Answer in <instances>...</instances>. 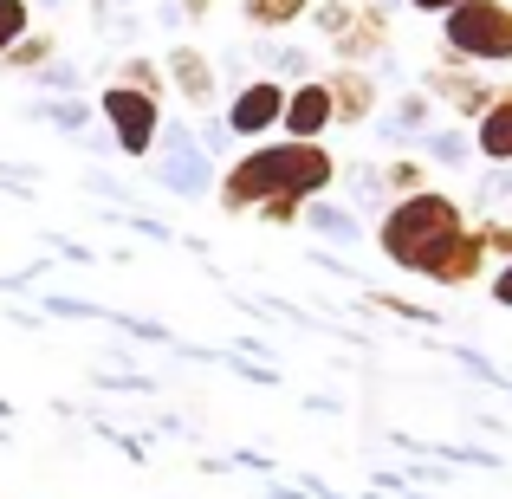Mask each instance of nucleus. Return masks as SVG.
Returning <instances> with one entry per match:
<instances>
[{
	"label": "nucleus",
	"instance_id": "14",
	"mask_svg": "<svg viewBox=\"0 0 512 499\" xmlns=\"http://www.w3.org/2000/svg\"><path fill=\"white\" fill-rule=\"evenodd\" d=\"M435 124V104H428V91L422 85H409V91H396V104H389V117H383V143H415L422 130Z\"/></svg>",
	"mask_w": 512,
	"mask_h": 499
},
{
	"label": "nucleus",
	"instance_id": "13",
	"mask_svg": "<svg viewBox=\"0 0 512 499\" xmlns=\"http://www.w3.org/2000/svg\"><path fill=\"white\" fill-rule=\"evenodd\" d=\"M474 156L493 169H512V91H500L487 104V117L474 124Z\"/></svg>",
	"mask_w": 512,
	"mask_h": 499
},
{
	"label": "nucleus",
	"instance_id": "28",
	"mask_svg": "<svg viewBox=\"0 0 512 499\" xmlns=\"http://www.w3.org/2000/svg\"><path fill=\"white\" fill-rule=\"evenodd\" d=\"M480 240H487V260H512V221H480Z\"/></svg>",
	"mask_w": 512,
	"mask_h": 499
},
{
	"label": "nucleus",
	"instance_id": "4",
	"mask_svg": "<svg viewBox=\"0 0 512 499\" xmlns=\"http://www.w3.org/2000/svg\"><path fill=\"white\" fill-rule=\"evenodd\" d=\"M98 124H104V137H111L117 156L143 163V156L156 150V137H163V98H143V91H130V85H104L98 91Z\"/></svg>",
	"mask_w": 512,
	"mask_h": 499
},
{
	"label": "nucleus",
	"instance_id": "22",
	"mask_svg": "<svg viewBox=\"0 0 512 499\" xmlns=\"http://www.w3.org/2000/svg\"><path fill=\"white\" fill-rule=\"evenodd\" d=\"M39 117H46V124H59V130H78V137H85V130H91V98H52Z\"/></svg>",
	"mask_w": 512,
	"mask_h": 499
},
{
	"label": "nucleus",
	"instance_id": "27",
	"mask_svg": "<svg viewBox=\"0 0 512 499\" xmlns=\"http://www.w3.org/2000/svg\"><path fill=\"white\" fill-rule=\"evenodd\" d=\"M350 208H389V195H383V169H357V188H350Z\"/></svg>",
	"mask_w": 512,
	"mask_h": 499
},
{
	"label": "nucleus",
	"instance_id": "12",
	"mask_svg": "<svg viewBox=\"0 0 512 499\" xmlns=\"http://www.w3.org/2000/svg\"><path fill=\"white\" fill-rule=\"evenodd\" d=\"M279 130H286L292 143H325V130H338V111H331L325 78L286 85V111H279Z\"/></svg>",
	"mask_w": 512,
	"mask_h": 499
},
{
	"label": "nucleus",
	"instance_id": "24",
	"mask_svg": "<svg viewBox=\"0 0 512 499\" xmlns=\"http://www.w3.org/2000/svg\"><path fill=\"white\" fill-rule=\"evenodd\" d=\"M350 7H357V0H312V13H305V20H312L325 39H338L344 26H350Z\"/></svg>",
	"mask_w": 512,
	"mask_h": 499
},
{
	"label": "nucleus",
	"instance_id": "2",
	"mask_svg": "<svg viewBox=\"0 0 512 499\" xmlns=\"http://www.w3.org/2000/svg\"><path fill=\"white\" fill-rule=\"evenodd\" d=\"M454 227H467V208L454 201V188H422V195H402L383 208V221H376V253H383L389 266H402V273H415V266L435 253L441 234H454Z\"/></svg>",
	"mask_w": 512,
	"mask_h": 499
},
{
	"label": "nucleus",
	"instance_id": "20",
	"mask_svg": "<svg viewBox=\"0 0 512 499\" xmlns=\"http://www.w3.org/2000/svg\"><path fill=\"white\" fill-rule=\"evenodd\" d=\"M111 85H130V91H143V98H163V91H169V72H163V59H150V52H130V59L117 65Z\"/></svg>",
	"mask_w": 512,
	"mask_h": 499
},
{
	"label": "nucleus",
	"instance_id": "19",
	"mask_svg": "<svg viewBox=\"0 0 512 499\" xmlns=\"http://www.w3.org/2000/svg\"><path fill=\"white\" fill-rule=\"evenodd\" d=\"M260 59L273 65L279 85H292V78H299V85H305V78H318V59H312V52H305V46H286V39H273V33H266Z\"/></svg>",
	"mask_w": 512,
	"mask_h": 499
},
{
	"label": "nucleus",
	"instance_id": "29",
	"mask_svg": "<svg viewBox=\"0 0 512 499\" xmlns=\"http://www.w3.org/2000/svg\"><path fill=\"white\" fill-rule=\"evenodd\" d=\"M493 305H506V312H512V260L493 273Z\"/></svg>",
	"mask_w": 512,
	"mask_h": 499
},
{
	"label": "nucleus",
	"instance_id": "9",
	"mask_svg": "<svg viewBox=\"0 0 512 499\" xmlns=\"http://www.w3.org/2000/svg\"><path fill=\"white\" fill-rule=\"evenodd\" d=\"M415 273H422L428 286H441V292L474 286V279L487 273V240H480V227H454V234H441L435 253H428Z\"/></svg>",
	"mask_w": 512,
	"mask_h": 499
},
{
	"label": "nucleus",
	"instance_id": "26",
	"mask_svg": "<svg viewBox=\"0 0 512 499\" xmlns=\"http://www.w3.org/2000/svg\"><path fill=\"white\" fill-rule=\"evenodd\" d=\"M299 214H305V201L273 195V201H260V208H253V221H266V227H299Z\"/></svg>",
	"mask_w": 512,
	"mask_h": 499
},
{
	"label": "nucleus",
	"instance_id": "16",
	"mask_svg": "<svg viewBox=\"0 0 512 499\" xmlns=\"http://www.w3.org/2000/svg\"><path fill=\"white\" fill-rule=\"evenodd\" d=\"M312 234H325V240H363V221H357V208H344V201H331V195H318V201H305V214H299Z\"/></svg>",
	"mask_w": 512,
	"mask_h": 499
},
{
	"label": "nucleus",
	"instance_id": "6",
	"mask_svg": "<svg viewBox=\"0 0 512 499\" xmlns=\"http://www.w3.org/2000/svg\"><path fill=\"white\" fill-rule=\"evenodd\" d=\"M422 91H428V104L454 111V124H480V117H487V104L500 98V85H493V78H480L474 65H461V59L428 65V72H422Z\"/></svg>",
	"mask_w": 512,
	"mask_h": 499
},
{
	"label": "nucleus",
	"instance_id": "23",
	"mask_svg": "<svg viewBox=\"0 0 512 499\" xmlns=\"http://www.w3.org/2000/svg\"><path fill=\"white\" fill-rule=\"evenodd\" d=\"M33 33V0H0V52Z\"/></svg>",
	"mask_w": 512,
	"mask_h": 499
},
{
	"label": "nucleus",
	"instance_id": "1",
	"mask_svg": "<svg viewBox=\"0 0 512 499\" xmlns=\"http://www.w3.org/2000/svg\"><path fill=\"white\" fill-rule=\"evenodd\" d=\"M325 188H338V156L325 150V143H253L247 156H234L227 175L214 182V201H221V214H253L260 201L273 195H292V201H318Z\"/></svg>",
	"mask_w": 512,
	"mask_h": 499
},
{
	"label": "nucleus",
	"instance_id": "10",
	"mask_svg": "<svg viewBox=\"0 0 512 499\" xmlns=\"http://www.w3.org/2000/svg\"><path fill=\"white\" fill-rule=\"evenodd\" d=\"M331 59H338V65L389 59V7H383V0H357V7H350V26L331 39Z\"/></svg>",
	"mask_w": 512,
	"mask_h": 499
},
{
	"label": "nucleus",
	"instance_id": "15",
	"mask_svg": "<svg viewBox=\"0 0 512 499\" xmlns=\"http://www.w3.org/2000/svg\"><path fill=\"white\" fill-rule=\"evenodd\" d=\"M415 143H422V156H428L435 169H467V163H474V130H461V124H454V130L428 124Z\"/></svg>",
	"mask_w": 512,
	"mask_h": 499
},
{
	"label": "nucleus",
	"instance_id": "17",
	"mask_svg": "<svg viewBox=\"0 0 512 499\" xmlns=\"http://www.w3.org/2000/svg\"><path fill=\"white\" fill-rule=\"evenodd\" d=\"M52 59H59V33H26V39H13V46L0 52V72H26V78H39Z\"/></svg>",
	"mask_w": 512,
	"mask_h": 499
},
{
	"label": "nucleus",
	"instance_id": "30",
	"mask_svg": "<svg viewBox=\"0 0 512 499\" xmlns=\"http://www.w3.org/2000/svg\"><path fill=\"white\" fill-rule=\"evenodd\" d=\"M175 13H182V20H208L214 0H175Z\"/></svg>",
	"mask_w": 512,
	"mask_h": 499
},
{
	"label": "nucleus",
	"instance_id": "11",
	"mask_svg": "<svg viewBox=\"0 0 512 499\" xmlns=\"http://www.w3.org/2000/svg\"><path fill=\"white\" fill-rule=\"evenodd\" d=\"M331 91V111H338V124H370L376 111H383V78L370 72V65H331V72H318Z\"/></svg>",
	"mask_w": 512,
	"mask_h": 499
},
{
	"label": "nucleus",
	"instance_id": "25",
	"mask_svg": "<svg viewBox=\"0 0 512 499\" xmlns=\"http://www.w3.org/2000/svg\"><path fill=\"white\" fill-rule=\"evenodd\" d=\"M78 85H85V72H78V65H59V59H52L46 72H39V91H52V98H78Z\"/></svg>",
	"mask_w": 512,
	"mask_h": 499
},
{
	"label": "nucleus",
	"instance_id": "5",
	"mask_svg": "<svg viewBox=\"0 0 512 499\" xmlns=\"http://www.w3.org/2000/svg\"><path fill=\"white\" fill-rule=\"evenodd\" d=\"M156 182L169 188V195H182V201H195V195H214V156H208V143H195V130H182V124H163V137H156Z\"/></svg>",
	"mask_w": 512,
	"mask_h": 499
},
{
	"label": "nucleus",
	"instance_id": "21",
	"mask_svg": "<svg viewBox=\"0 0 512 499\" xmlns=\"http://www.w3.org/2000/svg\"><path fill=\"white\" fill-rule=\"evenodd\" d=\"M422 188H428V169L415 163V156H389V163H383V195H389V201L422 195Z\"/></svg>",
	"mask_w": 512,
	"mask_h": 499
},
{
	"label": "nucleus",
	"instance_id": "3",
	"mask_svg": "<svg viewBox=\"0 0 512 499\" xmlns=\"http://www.w3.org/2000/svg\"><path fill=\"white\" fill-rule=\"evenodd\" d=\"M441 59L512 65V0H454L441 13Z\"/></svg>",
	"mask_w": 512,
	"mask_h": 499
},
{
	"label": "nucleus",
	"instance_id": "8",
	"mask_svg": "<svg viewBox=\"0 0 512 499\" xmlns=\"http://www.w3.org/2000/svg\"><path fill=\"white\" fill-rule=\"evenodd\" d=\"M163 72H169V91L195 117H214V111H221V72H214V59L195 46V39H175V46L163 52Z\"/></svg>",
	"mask_w": 512,
	"mask_h": 499
},
{
	"label": "nucleus",
	"instance_id": "18",
	"mask_svg": "<svg viewBox=\"0 0 512 499\" xmlns=\"http://www.w3.org/2000/svg\"><path fill=\"white\" fill-rule=\"evenodd\" d=\"M305 13H312V0H240V20H247L253 33H286Z\"/></svg>",
	"mask_w": 512,
	"mask_h": 499
},
{
	"label": "nucleus",
	"instance_id": "7",
	"mask_svg": "<svg viewBox=\"0 0 512 499\" xmlns=\"http://www.w3.org/2000/svg\"><path fill=\"white\" fill-rule=\"evenodd\" d=\"M279 111H286V85L273 72H260L247 85H234V98H221V130L227 137H273Z\"/></svg>",
	"mask_w": 512,
	"mask_h": 499
},
{
	"label": "nucleus",
	"instance_id": "31",
	"mask_svg": "<svg viewBox=\"0 0 512 499\" xmlns=\"http://www.w3.org/2000/svg\"><path fill=\"white\" fill-rule=\"evenodd\" d=\"M402 7H409V13H428V20H441V13H448L454 0H402Z\"/></svg>",
	"mask_w": 512,
	"mask_h": 499
}]
</instances>
